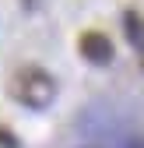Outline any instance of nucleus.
Here are the masks:
<instances>
[{
  "mask_svg": "<svg viewBox=\"0 0 144 148\" xmlns=\"http://www.w3.org/2000/svg\"><path fill=\"white\" fill-rule=\"evenodd\" d=\"M120 148H144V141H137V138H130V141H123Z\"/></svg>",
  "mask_w": 144,
  "mask_h": 148,
  "instance_id": "20e7f679",
  "label": "nucleus"
},
{
  "mask_svg": "<svg viewBox=\"0 0 144 148\" xmlns=\"http://www.w3.org/2000/svg\"><path fill=\"white\" fill-rule=\"evenodd\" d=\"M11 95L21 106H28V109H46L56 99V78H53L49 71L35 67V64H25V67H18L14 78H11Z\"/></svg>",
  "mask_w": 144,
  "mask_h": 148,
  "instance_id": "f257e3e1",
  "label": "nucleus"
},
{
  "mask_svg": "<svg viewBox=\"0 0 144 148\" xmlns=\"http://www.w3.org/2000/svg\"><path fill=\"white\" fill-rule=\"evenodd\" d=\"M25 7H28V11H32V7H35V0H25Z\"/></svg>",
  "mask_w": 144,
  "mask_h": 148,
  "instance_id": "39448f33",
  "label": "nucleus"
},
{
  "mask_svg": "<svg viewBox=\"0 0 144 148\" xmlns=\"http://www.w3.org/2000/svg\"><path fill=\"white\" fill-rule=\"evenodd\" d=\"M123 21H127V35H130V42H134L137 49H144V25H141V18H137L134 11H127V14H123Z\"/></svg>",
  "mask_w": 144,
  "mask_h": 148,
  "instance_id": "7ed1b4c3",
  "label": "nucleus"
},
{
  "mask_svg": "<svg viewBox=\"0 0 144 148\" xmlns=\"http://www.w3.org/2000/svg\"><path fill=\"white\" fill-rule=\"evenodd\" d=\"M77 49H81V57L88 64H98V67L113 64V57H116V49H113V42H109L105 32H84L77 39Z\"/></svg>",
  "mask_w": 144,
  "mask_h": 148,
  "instance_id": "f03ea898",
  "label": "nucleus"
}]
</instances>
